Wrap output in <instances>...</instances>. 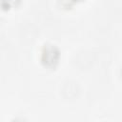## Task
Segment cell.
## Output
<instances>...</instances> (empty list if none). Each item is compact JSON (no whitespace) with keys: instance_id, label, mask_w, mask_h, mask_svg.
<instances>
[{"instance_id":"6da1fadb","label":"cell","mask_w":122,"mask_h":122,"mask_svg":"<svg viewBox=\"0 0 122 122\" xmlns=\"http://www.w3.org/2000/svg\"><path fill=\"white\" fill-rule=\"evenodd\" d=\"M60 58V50L59 48L52 43H46L41 49L40 61L42 65L46 68L52 69L54 68Z\"/></svg>"},{"instance_id":"7a4b0ae2","label":"cell","mask_w":122,"mask_h":122,"mask_svg":"<svg viewBox=\"0 0 122 122\" xmlns=\"http://www.w3.org/2000/svg\"><path fill=\"white\" fill-rule=\"evenodd\" d=\"M21 0H0V8L3 10H9L16 8L20 4Z\"/></svg>"},{"instance_id":"3957f363","label":"cell","mask_w":122,"mask_h":122,"mask_svg":"<svg viewBox=\"0 0 122 122\" xmlns=\"http://www.w3.org/2000/svg\"><path fill=\"white\" fill-rule=\"evenodd\" d=\"M81 1H83V0H63V5L65 7H71V6H72L76 3H79Z\"/></svg>"}]
</instances>
